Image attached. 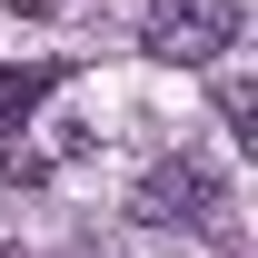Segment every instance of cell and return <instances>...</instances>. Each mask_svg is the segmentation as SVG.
<instances>
[{
  "instance_id": "1",
  "label": "cell",
  "mask_w": 258,
  "mask_h": 258,
  "mask_svg": "<svg viewBox=\"0 0 258 258\" xmlns=\"http://www.w3.org/2000/svg\"><path fill=\"white\" fill-rule=\"evenodd\" d=\"M129 209H139L149 228H209L219 219V169L209 159H159L139 189H129Z\"/></svg>"
},
{
  "instance_id": "2",
  "label": "cell",
  "mask_w": 258,
  "mask_h": 258,
  "mask_svg": "<svg viewBox=\"0 0 258 258\" xmlns=\"http://www.w3.org/2000/svg\"><path fill=\"white\" fill-rule=\"evenodd\" d=\"M228 40H238V10H228V0H169L159 20H149V50H159V60H179V70L219 60Z\"/></svg>"
},
{
  "instance_id": "3",
  "label": "cell",
  "mask_w": 258,
  "mask_h": 258,
  "mask_svg": "<svg viewBox=\"0 0 258 258\" xmlns=\"http://www.w3.org/2000/svg\"><path fill=\"white\" fill-rule=\"evenodd\" d=\"M60 80H70L60 60H30V70H0V129H30V109H40L50 90H60Z\"/></svg>"
}]
</instances>
